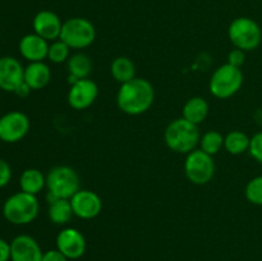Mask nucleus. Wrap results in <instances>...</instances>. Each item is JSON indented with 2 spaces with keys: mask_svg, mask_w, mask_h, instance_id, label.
<instances>
[{
  "mask_svg": "<svg viewBox=\"0 0 262 261\" xmlns=\"http://www.w3.org/2000/svg\"><path fill=\"white\" fill-rule=\"evenodd\" d=\"M155 100L152 83L145 78H133L120 84L117 94V106L127 115H141L150 110Z\"/></svg>",
  "mask_w": 262,
  "mask_h": 261,
  "instance_id": "obj_1",
  "label": "nucleus"
},
{
  "mask_svg": "<svg viewBox=\"0 0 262 261\" xmlns=\"http://www.w3.org/2000/svg\"><path fill=\"white\" fill-rule=\"evenodd\" d=\"M199 125L188 122L183 117L174 119L164 132V141L168 148L177 154H189L200 145Z\"/></svg>",
  "mask_w": 262,
  "mask_h": 261,
  "instance_id": "obj_2",
  "label": "nucleus"
},
{
  "mask_svg": "<svg viewBox=\"0 0 262 261\" xmlns=\"http://www.w3.org/2000/svg\"><path fill=\"white\" fill-rule=\"evenodd\" d=\"M40 212V202L35 194L20 191L5 200L3 205V215L5 220L14 225H27L37 217Z\"/></svg>",
  "mask_w": 262,
  "mask_h": 261,
  "instance_id": "obj_3",
  "label": "nucleus"
},
{
  "mask_svg": "<svg viewBox=\"0 0 262 261\" xmlns=\"http://www.w3.org/2000/svg\"><path fill=\"white\" fill-rule=\"evenodd\" d=\"M245 77L242 69L225 63L215 69L209 82L210 94L220 100L234 96L242 87Z\"/></svg>",
  "mask_w": 262,
  "mask_h": 261,
  "instance_id": "obj_4",
  "label": "nucleus"
},
{
  "mask_svg": "<svg viewBox=\"0 0 262 261\" xmlns=\"http://www.w3.org/2000/svg\"><path fill=\"white\" fill-rule=\"evenodd\" d=\"M46 188L56 199L71 200L81 189V178L71 166H54L46 174Z\"/></svg>",
  "mask_w": 262,
  "mask_h": 261,
  "instance_id": "obj_5",
  "label": "nucleus"
},
{
  "mask_svg": "<svg viewBox=\"0 0 262 261\" xmlns=\"http://www.w3.org/2000/svg\"><path fill=\"white\" fill-rule=\"evenodd\" d=\"M228 36L234 48L243 51H252L260 46L262 30L256 20L248 17H238L229 25Z\"/></svg>",
  "mask_w": 262,
  "mask_h": 261,
  "instance_id": "obj_6",
  "label": "nucleus"
},
{
  "mask_svg": "<svg viewBox=\"0 0 262 261\" xmlns=\"http://www.w3.org/2000/svg\"><path fill=\"white\" fill-rule=\"evenodd\" d=\"M59 38L71 49L81 50L91 46L96 40V28L87 18H69L63 22V28Z\"/></svg>",
  "mask_w": 262,
  "mask_h": 261,
  "instance_id": "obj_7",
  "label": "nucleus"
},
{
  "mask_svg": "<svg viewBox=\"0 0 262 261\" xmlns=\"http://www.w3.org/2000/svg\"><path fill=\"white\" fill-rule=\"evenodd\" d=\"M184 174L191 183L204 186L211 182L215 174V163L211 155L202 151L201 148L187 154L184 160Z\"/></svg>",
  "mask_w": 262,
  "mask_h": 261,
  "instance_id": "obj_8",
  "label": "nucleus"
},
{
  "mask_svg": "<svg viewBox=\"0 0 262 261\" xmlns=\"http://www.w3.org/2000/svg\"><path fill=\"white\" fill-rule=\"evenodd\" d=\"M30 118L22 112L13 110L0 117V140L5 143H15L30 132Z\"/></svg>",
  "mask_w": 262,
  "mask_h": 261,
  "instance_id": "obj_9",
  "label": "nucleus"
},
{
  "mask_svg": "<svg viewBox=\"0 0 262 261\" xmlns=\"http://www.w3.org/2000/svg\"><path fill=\"white\" fill-rule=\"evenodd\" d=\"M99 96V86L95 81L90 78L78 79L71 84L68 91V104L74 110L89 109Z\"/></svg>",
  "mask_w": 262,
  "mask_h": 261,
  "instance_id": "obj_10",
  "label": "nucleus"
},
{
  "mask_svg": "<svg viewBox=\"0 0 262 261\" xmlns=\"http://www.w3.org/2000/svg\"><path fill=\"white\" fill-rule=\"evenodd\" d=\"M56 248L68 260H78L84 255L87 248L86 238L76 228H64L56 235Z\"/></svg>",
  "mask_w": 262,
  "mask_h": 261,
  "instance_id": "obj_11",
  "label": "nucleus"
},
{
  "mask_svg": "<svg viewBox=\"0 0 262 261\" xmlns=\"http://www.w3.org/2000/svg\"><path fill=\"white\" fill-rule=\"evenodd\" d=\"M74 216L82 220L95 219L102 210V200L96 192L90 189H79L71 199Z\"/></svg>",
  "mask_w": 262,
  "mask_h": 261,
  "instance_id": "obj_12",
  "label": "nucleus"
},
{
  "mask_svg": "<svg viewBox=\"0 0 262 261\" xmlns=\"http://www.w3.org/2000/svg\"><path fill=\"white\" fill-rule=\"evenodd\" d=\"M25 82V68L18 59L13 56L0 58V90L15 92Z\"/></svg>",
  "mask_w": 262,
  "mask_h": 261,
  "instance_id": "obj_13",
  "label": "nucleus"
},
{
  "mask_svg": "<svg viewBox=\"0 0 262 261\" xmlns=\"http://www.w3.org/2000/svg\"><path fill=\"white\" fill-rule=\"evenodd\" d=\"M42 250L33 237L19 234L10 242V261H41Z\"/></svg>",
  "mask_w": 262,
  "mask_h": 261,
  "instance_id": "obj_14",
  "label": "nucleus"
},
{
  "mask_svg": "<svg viewBox=\"0 0 262 261\" xmlns=\"http://www.w3.org/2000/svg\"><path fill=\"white\" fill-rule=\"evenodd\" d=\"M32 26L35 33L45 38L46 41L53 42L60 37L63 22L56 13L51 10H40L33 18Z\"/></svg>",
  "mask_w": 262,
  "mask_h": 261,
  "instance_id": "obj_15",
  "label": "nucleus"
},
{
  "mask_svg": "<svg viewBox=\"0 0 262 261\" xmlns=\"http://www.w3.org/2000/svg\"><path fill=\"white\" fill-rule=\"evenodd\" d=\"M49 41L38 36L37 33H28L25 35L19 41V53L26 60L30 63H35V61H43L48 59V51H49Z\"/></svg>",
  "mask_w": 262,
  "mask_h": 261,
  "instance_id": "obj_16",
  "label": "nucleus"
},
{
  "mask_svg": "<svg viewBox=\"0 0 262 261\" xmlns=\"http://www.w3.org/2000/svg\"><path fill=\"white\" fill-rule=\"evenodd\" d=\"M51 79L50 67L43 61L30 63L25 68V83L31 90H42Z\"/></svg>",
  "mask_w": 262,
  "mask_h": 261,
  "instance_id": "obj_17",
  "label": "nucleus"
},
{
  "mask_svg": "<svg viewBox=\"0 0 262 261\" xmlns=\"http://www.w3.org/2000/svg\"><path fill=\"white\" fill-rule=\"evenodd\" d=\"M67 68L69 73L68 82L73 84L78 79L89 78L92 72V60L86 53H77L68 59Z\"/></svg>",
  "mask_w": 262,
  "mask_h": 261,
  "instance_id": "obj_18",
  "label": "nucleus"
},
{
  "mask_svg": "<svg viewBox=\"0 0 262 261\" xmlns=\"http://www.w3.org/2000/svg\"><path fill=\"white\" fill-rule=\"evenodd\" d=\"M209 102L201 96H193L186 101L182 110V117L188 122L199 125L204 122L209 114Z\"/></svg>",
  "mask_w": 262,
  "mask_h": 261,
  "instance_id": "obj_19",
  "label": "nucleus"
},
{
  "mask_svg": "<svg viewBox=\"0 0 262 261\" xmlns=\"http://www.w3.org/2000/svg\"><path fill=\"white\" fill-rule=\"evenodd\" d=\"M20 191L37 196L46 187V176L36 168H28L19 177Z\"/></svg>",
  "mask_w": 262,
  "mask_h": 261,
  "instance_id": "obj_20",
  "label": "nucleus"
},
{
  "mask_svg": "<svg viewBox=\"0 0 262 261\" xmlns=\"http://www.w3.org/2000/svg\"><path fill=\"white\" fill-rule=\"evenodd\" d=\"M110 73L115 81L123 84L136 78V66L127 56H117L110 64Z\"/></svg>",
  "mask_w": 262,
  "mask_h": 261,
  "instance_id": "obj_21",
  "label": "nucleus"
},
{
  "mask_svg": "<svg viewBox=\"0 0 262 261\" xmlns=\"http://www.w3.org/2000/svg\"><path fill=\"white\" fill-rule=\"evenodd\" d=\"M48 216L50 222L55 225H66L74 216L71 200L58 199L49 204Z\"/></svg>",
  "mask_w": 262,
  "mask_h": 261,
  "instance_id": "obj_22",
  "label": "nucleus"
},
{
  "mask_svg": "<svg viewBox=\"0 0 262 261\" xmlns=\"http://www.w3.org/2000/svg\"><path fill=\"white\" fill-rule=\"evenodd\" d=\"M250 141L242 130H232L224 137V148L230 155H242L250 148Z\"/></svg>",
  "mask_w": 262,
  "mask_h": 261,
  "instance_id": "obj_23",
  "label": "nucleus"
},
{
  "mask_svg": "<svg viewBox=\"0 0 262 261\" xmlns=\"http://www.w3.org/2000/svg\"><path fill=\"white\" fill-rule=\"evenodd\" d=\"M224 147V136L219 130H207L200 138V148L209 155H216Z\"/></svg>",
  "mask_w": 262,
  "mask_h": 261,
  "instance_id": "obj_24",
  "label": "nucleus"
},
{
  "mask_svg": "<svg viewBox=\"0 0 262 261\" xmlns=\"http://www.w3.org/2000/svg\"><path fill=\"white\" fill-rule=\"evenodd\" d=\"M71 58V48L67 45L64 41L59 40L53 41V42L49 45V51H48V59L54 64H61L67 63L68 59Z\"/></svg>",
  "mask_w": 262,
  "mask_h": 261,
  "instance_id": "obj_25",
  "label": "nucleus"
},
{
  "mask_svg": "<svg viewBox=\"0 0 262 261\" xmlns=\"http://www.w3.org/2000/svg\"><path fill=\"white\" fill-rule=\"evenodd\" d=\"M245 196L251 204L262 206V176L255 177L246 184Z\"/></svg>",
  "mask_w": 262,
  "mask_h": 261,
  "instance_id": "obj_26",
  "label": "nucleus"
},
{
  "mask_svg": "<svg viewBox=\"0 0 262 261\" xmlns=\"http://www.w3.org/2000/svg\"><path fill=\"white\" fill-rule=\"evenodd\" d=\"M248 153L251 154V156H252L256 161L262 164V130L255 133V135L251 137Z\"/></svg>",
  "mask_w": 262,
  "mask_h": 261,
  "instance_id": "obj_27",
  "label": "nucleus"
},
{
  "mask_svg": "<svg viewBox=\"0 0 262 261\" xmlns=\"http://www.w3.org/2000/svg\"><path fill=\"white\" fill-rule=\"evenodd\" d=\"M246 61V51L241 50V49H233L232 51L228 55V63L232 64V66L238 67V68H242V66Z\"/></svg>",
  "mask_w": 262,
  "mask_h": 261,
  "instance_id": "obj_28",
  "label": "nucleus"
},
{
  "mask_svg": "<svg viewBox=\"0 0 262 261\" xmlns=\"http://www.w3.org/2000/svg\"><path fill=\"white\" fill-rule=\"evenodd\" d=\"M12 179V169L5 160L0 159V188L7 186Z\"/></svg>",
  "mask_w": 262,
  "mask_h": 261,
  "instance_id": "obj_29",
  "label": "nucleus"
},
{
  "mask_svg": "<svg viewBox=\"0 0 262 261\" xmlns=\"http://www.w3.org/2000/svg\"><path fill=\"white\" fill-rule=\"evenodd\" d=\"M41 261H68V258L58 248H55V250H49L43 252L42 260Z\"/></svg>",
  "mask_w": 262,
  "mask_h": 261,
  "instance_id": "obj_30",
  "label": "nucleus"
},
{
  "mask_svg": "<svg viewBox=\"0 0 262 261\" xmlns=\"http://www.w3.org/2000/svg\"><path fill=\"white\" fill-rule=\"evenodd\" d=\"M10 260V243L0 238V261Z\"/></svg>",
  "mask_w": 262,
  "mask_h": 261,
  "instance_id": "obj_31",
  "label": "nucleus"
},
{
  "mask_svg": "<svg viewBox=\"0 0 262 261\" xmlns=\"http://www.w3.org/2000/svg\"><path fill=\"white\" fill-rule=\"evenodd\" d=\"M31 91H32V90H31L30 87H28L27 84H26L25 82H23V83L20 84V86L18 87L17 90H15L14 94L18 95V96H19V97H26V96H28V95H30Z\"/></svg>",
  "mask_w": 262,
  "mask_h": 261,
  "instance_id": "obj_32",
  "label": "nucleus"
},
{
  "mask_svg": "<svg viewBox=\"0 0 262 261\" xmlns=\"http://www.w3.org/2000/svg\"><path fill=\"white\" fill-rule=\"evenodd\" d=\"M0 142H2V140H0Z\"/></svg>",
  "mask_w": 262,
  "mask_h": 261,
  "instance_id": "obj_33",
  "label": "nucleus"
}]
</instances>
